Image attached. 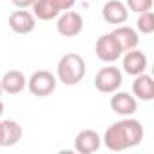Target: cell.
<instances>
[{
  "label": "cell",
  "mask_w": 154,
  "mask_h": 154,
  "mask_svg": "<svg viewBox=\"0 0 154 154\" xmlns=\"http://www.w3.org/2000/svg\"><path fill=\"white\" fill-rule=\"evenodd\" d=\"M136 31H140L141 35L154 33V15H152V11L140 13L138 20H136Z\"/></svg>",
  "instance_id": "obj_17"
},
{
  "label": "cell",
  "mask_w": 154,
  "mask_h": 154,
  "mask_svg": "<svg viewBox=\"0 0 154 154\" xmlns=\"http://www.w3.org/2000/svg\"><path fill=\"white\" fill-rule=\"evenodd\" d=\"M122 54H123V51H122V47H120V44H118V40L114 38L112 33H105V35H102L98 38V42H96V56L102 62L112 63Z\"/></svg>",
  "instance_id": "obj_6"
},
{
  "label": "cell",
  "mask_w": 154,
  "mask_h": 154,
  "mask_svg": "<svg viewBox=\"0 0 154 154\" xmlns=\"http://www.w3.org/2000/svg\"><path fill=\"white\" fill-rule=\"evenodd\" d=\"M0 147H4V123L0 122Z\"/></svg>",
  "instance_id": "obj_21"
},
{
  "label": "cell",
  "mask_w": 154,
  "mask_h": 154,
  "mask_svg": "<svg viewBox=\"0 0 154 154\" xmlns=\"http://www.w3.org/2000/svg\"><path fill=\"white\" fill-rule=\"evenodd\" d=\"M0 85H2V91L8 94H18L27 87V78L22 71L11 69L4 72V76L0 78Z\"/></svg>",
  "instance_id": "obj_12"
},
{
  "label": "cell",
  "mask_w": 154,
  "mask_h": 154,
  "mask_svg": "<svg viewBox=\"0 0 154 154\" xmlns=\"http://www.w3.org/2000/svg\"><path fill=\"white\" fill-rule=\"evenodd\" d=\"M4 147H13L22 140V127L15 120H4Z\"/></svg>",
  "instance_id": "obj_16"
},
{
  "label": "cell",
  "mask_w": 154,
  "mask_h": 154,
  "mask_svg": "<svg viewBox=\"0 0 154 154\" xmlns=\"http://www.w3.org/2000/svg\"><path fill=\"white\" fill-rule=\"evenodd\" d=\"M127 9L129 11H134V13H145V11H150L152 9V0H127Z\"/></svg>",
  "instance_id": "obj_18"
},
{
  "label": "cell",
  "mask_w": 154,
  "mask_h": 154,
  "mask_svg": "<svg viewBox=\"0 0 154 154\" xmlns=\"http://www.w3.org/2000/svg\"><path fill=\"white\" fill-rule=\"evenodd\" d=\"M2 93H4V91H2V85H0V94H2Z\"/></svg>",
  "instance_id": "obj_23"
},
{
  "label": "cell",
  "mask_w": 154,
  "mask_h": 154,
  "mask_svg": "<svg viewBox=\"0 0 154 154\" xmlns=\"http://www.w3.org/2000/svg\"><path fill=\"white\" fill-rule=\"evenodd\" d=\"M9 27L17 35H29L36 27V18L27 9H17L9 15Z\"/></svg>",
  "instance_id": "obj_7"
},
{
  "label": "cell",
  "mask_w": 154,
  "mask_h": 154,
  "mask_svg": "<svg viewBox=\"0 0 154 154\" xmlns=\"http://www.w3.org/2000/svg\"><path fill=\"white\" fill-rule=\"evenodd\" d=\"M31 9H33L35 18L45 20V22L47 20H53V18H56L60 15V9L56 8V4L53 2V0H35L33 6H31Z\"/></svg>",
  "instance_id": "obj_15"
},
{
  "label": "cell",
  "mask_w": 154,
  "mask_h": 154,
  "mask_svg": "<svg viewBox=\"0 0 154 154\" xmlns=\"http://www.w3.org/2000/svg\"><path fill=\"white\" fill-rule=\"evenodd\" d=\"M100 145H102V138L93 129L80 131L74 138V150L80 154H93L100 149Z\"/></svg>",
  "instance_id": "obj_8"
},
{
  "label": "cell",
  "mask_w": 154,
  "mask_h": 154,
  "mask_svg": "<svg viewBox=\"0 0 154 154\" xmlns=\"http://www.w3.org/2000/svg\"><path fill=\"white\" fill-rule=\"evenodd\" d=\"M111 33L118 40V44H120V47H122L123 53L138 47L140 36H138V31L134 27H131V26H116V29H112Z\"/></svg>",
  "instance_id": "obj_14"
},
{
  "label": "cell",
  "mask_w": 154,
  "mask_h": 154,
  "mask_svg": "<svg viewBox=\"0 0 154 154\" xmlns=\"http://www.w3.org/2000/svg\"><path fill=\"white\" fill-rule=\"evenodd\" d=\"M132 96L141 100V102H150L154 100V80L147 72H141L134 76L132 82Z\"/></svg>",
  "instance_id": "obj_13"
},
{
  "label": "cell",
  "mask_w": 154,
  "mask_h": 154,
  "mask_svg": "<svg viewBox=\"0 0 154 154\" xmlns=\"http://www.w3.org/2000/svg\"><path fill=\"white\" fill-rule=\"evenodd\" d=\"M122 82H123L122 71L118 67H112V65L102 67L94 76V87L105 94H112L114 91H118L122 87Z\"/></svg>",
  "instance_id": "obj_4"
},
{
  "label": "cell",
  "mask_w": 154,
  "mask_h": 154,
  "mask_svg": "<svg viewBox=\"0 0 154 154\" xmlns=\"http://www.w3.org/2000/svg\"><path fill=\"white\" fill-rule=\"evenodd\" d=\"M111 109L120 116H132L138 109V102L125 91H114L111 96Z\"/></svg>",
  "instance_id": "obj_10"
},
{
  "label": "cell",
  "mask_w": 154,
  "mask_h": 154,
  "mask_svg": "<svg viewBox=\"0 0 154 154\" xmlns=\"http://www.w3.org/2000/svg\"><path fill=\"white\" fill-rule=\"evenodd\" d=\"M145 131L140 120H134L131 116H123L122 120L114 122L111 127H107L103 134V143L109 150L120 152L131 147H136L143 141Z\"/></svg>",
  "instance_id": "obj_1"
},
{
  "label": "cell",
  "mask_w": 154,
  "mask_h": 154,
  "mask_svg": "<svg viewBox=\"0 0 154 154\" xmlns=\"http://www.w3.org/2000/svg\"><path fill=\"white\" fill-rule=\"evenodd\" d=\"M85 60L76 54V53H67L58 60L56 65V78L65 84V85H76L84 80L85 76Z\"/></svg>",
  "instance_id": "obj_2"
},
{
  "label": "cell",
  "mask_w": 154,
  "mask_h": 154,
  "mask_svg": "<svg viewBox=\"0 0 154 154\" xmlns=\"http://www.w3.org/2000/svg\"><path fill=\"white\" fill-rule=\"evenodd\" d=\"M11 2H13L18 9H27V8H31V6H33L35 0H11Z\"/></svg>",
  "instance_id": "obj_20"
},
{
  "label": "cell",
  "mask_w": 154,
  "mask_h": 154,
  "mask_svg": "<svg viewBox=\"0 0 154 154\" xmlns=\"http://www.w3.org/2000/svg\"><path fill=\"white\" fill-rule=\"evenodd\" d=\"M102 17L107 24L122 26L129 18V9L122 0H107L103 4V9H102Z\"/></svg>",
  "instance_id": "obj_9"
},
{
  "label": "cell",
  "mask_w": 154,
  "mask_h": 154,
  "mask_svg": "<svg viewBox=\"0 0 154 154\" xmlns=\"http://www.w3.org/2000/svg\"><path fill=\"white\" fill-rule=\"evenodd\" d=\"M53 2L56 4V8L60 9V13H63V11L71 9V8L76 4V0H53Z\"/></svg>",
  "instance_id": "obj_19"
},
{
  "label": "cell",
  "mask_w": 154,
  "mask_h": 154,
  "mask_svg": "<svg viewBox=\"0 0 154 154\" xmlns=\"http://www.w3.org/2000/svg\"><path fill=\"white\" fill-rule=\"evenodd\" d=\"M56 31L65 36V38H71V36H76V35H80L82 29H84V18L80 13H76V11H63L56 17Z\"/></svg>",
  "instance_id": "obj_5"
},
{
  "label": "cell",
  "mask_w": 154,
  "mask_h": 154,
  "mask_svg": "<svg viewBox=\"0 0 154 154\" xmlns=\"http://www.w3.org/2000/svg\"><path fill=\"white\" fill-rule=\"evenodd\" d=\"M147 63H149V62H147L145 53H141V51H138V49L127 51L125 56H123V60H122L123 71H125L127 74H131V76H138V74L145 72Z\"/></svg>",
  "instance_id": "obj_11"
},
{
  "label": "cell",
  "mask_w": 154,
  "mask_h": 154,
  "mask_svg": "<svg viewBox=\"0 0 154 154\" xmlns=\"http://www.w3.org/2000/svg\"><path fill=\"white\" fill-rule=\"evenodd\" d=\"M56 84H58V78L53 72L45 71V69L35 71L27 78V89H29V93L33 96H38V98L53 94L54 89H56Z\"/></svg>",
  "instance_id": "obj_3"
},
{
  "label": "cell",
  "mask_w": 154,
  "mask_h": 154,
  "mask_svg": "<svg viewBox=\"0 0 154 154\" xmlns=\"http://www.w3.org/2000/svg\"><path fill=\"white\" fill-rule=\"evenodd\" d=\"M2 114H4V103H2V100H0V118H2Z\"/></svg>",
  "instance_id": "obj_22"
}]
</instances>
